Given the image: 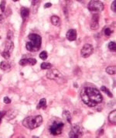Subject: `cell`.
<instances>
[{
  "label": "cell",
  "mask_w": 116,
  "mask_h": 138,
  "mask_svg": "<svg viewBox=\"0 0 116 138\" xmlns=\"http://www.w3.org/2000/svg\"><path fill=\"white\" fill-rule=\"evenodd\" d=\"M50 21L53 25L57 26V27L60 26V24H61V19H60L59 16H52L50 18Z\"/></svg>",
  "instance_id": "9a60e30c"
},
{
  "label": "cell",
  "mask_w": 116,
  "mask_h": 138,
  "mask_svg": "<svg viewBox=\"0 0 116 138\" xmlns=\"http://www.w3.org/2000/svg\"><path fill=\"white\" fill-rule=\"evenodd\" d=\"M46 77L49 79L54 81H61L63 78V75L57 69H50L46 72Z\"/></svg>",
  "instance_id": "8992f818"
},
{
  "label": "cell",
  "mask_w": 116,
  "mask_h": 138,
  "mask_svg": "<svg viewBox=\"0 0 116 138\" xmlns=\"http://www.w3.org/2000/svg\"><path fill=\"white\" fill-rule=\"evenodd\" d=\"M104 33H105V36H107V37H109L110 35H111V34H112V30L111 29L109 28V27H107V28H105V31H104Z\"/></svg>",
  "instance_id": "cb8c5ba5"
},
{
  "label": "cell",
  "mask_w": 116,
  "mask_h": 138,
  "mask_svg": "<svg viewBox=\"0 0 116 138\" xmlns=\"http://www.w3.org/2000/svg\"><path fill=\"white\" fill-rule=\"evenodd\" d=\"M83 136V130L82 128L80 125L76 124L74 126L71 128V131L69 133V137H75V138H78V137H81Z\"/></svg>",
  "instance_id": "52a82bcc"
},
{
  "label": "cell",
  "mask_w": 116,
  "mask_h": 138,
  "mask_svg": "<svg viewBox=\"0 0 116 138\" xmlns=\"http://www.w3.org/2000/svg\"><path fill=\"white\" fill-rule=\"evenodd\" d=\"M42 123H43V117L39 116H39H28L22 120L23 126L30 130L36 129V128L40 126Z\"/></svg>",
  "instance_id": "3957f363"
},
{
  "label": "cell",
  "mask_w": 116,
  "mask_h": 138,
  "mask_svg": "<svg viewBox=\"0 0 116 138\" xmlns=\"http://www.w3.org/2000/svg\"><path fill=\"white\" fill-rule=\"evenodd\" d=\"M88 9L92 12H100L104 9V4L98 0H91L88 3Z\"/></svg>",
  "instance_id": "277c9868"
},
{
  "label": "cell",
  "mask_w": 116,
  "mask_h": 138,
  "mask_svg": "<svg viewBox=\"0 0 116 138\" xmlns=\"http://www.w3.org/2000/svg\"><path fill=\"white\" fill-rule=\"evenodd\" d=\"M29 65H35L36 64V60L35 58H27Z\"/></svg>",
  "instance_id": "d4e9b609"
},
{
  "label": "cell",
  "mask_w": 116,
  "mask_h": 138,
  "mask_svg": "<svg viewBox=\"0 0 116 138\" xmlns=\"http://www.w3.org/2000/svg\"><path fill=\"white\" fill-rule=\"evenodd\" d=\"M101 90L102 92H105V94H107L109 97H111V98L113 97V95H112V93L111 92L110 90H109L107 87H105V86H101Z\"/></svg>",
  "instance_id": "d6986e66"
},
{
  "label": "cell",
  "mask_w": 116,
  "mask_h": 138,
  "mask_svg": "<svg viewBox=\"0 0 116 138\" xmlns=\"http://www.w3.org/2000/svg\"><path fill=\"white\" fill-rule=\"evenodd\" d=\"M82 102L89 107H95L100 104L103 98L98 89L94 87H84L81 91Z\"/></svg>",
  "instance_id": "6da1fadb"
},
{
  "label": "cell",
  "mask_w": 116,
  "mask_h": 138,
  "mask_svg": "<svg viewBox=\"0 0 116 138\" xmlns=\"http://www.w3.org/2000/svg\"><path fill=\"white\" fill-rule=\"evenodd\" d=\"M50 6H52V4L50 2H46V4L44 5V8L45 9H47V8H50Z\"/></svg>",
  "instance_id": "4dcf8cb0"
},
{
  "label": "cell",
  "mask_w": 116,
  "mask_h": 138,
  "mask_svg": "<svg viewBox=\"0 0 116 138\" xmlns=\"http://www.w3.org/2000/svg\"><path fill=\"white\" fill-rule=\"evenodd\" d=\"M42 44V38L36 34H31L28 36V41L26 44V48L29 51L35 52L39 50Z\"/></svg>",
  "instance_id": "7a4b0ae2"
},
{
  "label": "cell",
  "mask_w": 116,
  "mask_h": 138,
  "mask_svg": "<svg viewBox=\"0 0 116 138\" xmlns=\"http://www.w3.org/2000/svg\"><path fill=\"white\" fill-rule=\"evenodd\" d=\"M19 64L21 65V66H26V65H28V59L27 58H22L19 61Z\"/></svg>",
  "instance_id": "603a6c76"
},
{
  "label": "cell",
  "mask_w": 116,
  "mask_h": 138,
  "mask_svg": "<svg viewBox=\"0 0 116 138\" xmlns=\"http://www.w3.org/2000/svg\"><path fill=\"white\" fill-rule=\"evenodd\" d=\"M13 49H14V44H13L12 40H8V42L6 43V44L4 51L11 54L13 51Z\"/></svg>",
  "instance_id": "8fae6325"
},
{
  "label": "cell",
  "mask_w": 116,
  "mask_h": 138,
  "mask_svg": "<svg viewBox=\"0 0 116 138\" xmlns=\"http://www.w3.org/2000/svg\"><path fill=\"white\" fill-rule=\"evenodd\" d=\"M20 14L23 20H26V19L29 17V9L26 8V7H22L21 9V11H20Z\"/></svg>",
  "instance_id": "5bb4252c"
},
{
  "label": "cell",
  "mask_w": 116,
  "mask_h": 138,
  "mask_svg": "<svg viewBox=\"0 0 116 138\" xmlns=\"http://www.w3.org/2000/svg\"><path fill=\"white\" fill-rule=\"evenodd\" d=\"M10 55H11L10 54L8 53V52L5 51L2 52V57L4 58H6V59H9V57H10Z\"/></svg>",
  "instance_id": "484cf974"
},
{
  "label": "cell",
  "mask_w": 116,
  "mask_h": 138,
  "mask_svg": "<svg viewBox=\"0 0 116 138\" xmlns=\"http://www.w3.org/2000/svg\"><path fill=\"white\" fill-rule=\"evenodd\" d=\"M115 66H108L107 68H106V72L108 74V75H113L115 74Z\"/></svg>",
  "instance_id": "ac0fdd59"
},
{
  "label": "cell",
  "mask_w": 116,
  "mask_h": 138,
  "mask_svg": "<svg viewBox=\"0 0 116 138\" xmlns=\"http://www.w3.org/2000/svg\"><path fill=\"white\" fill-rule=\"evenodd\" d=\"M51 66V64L49 63V62H44L40 64V68L42 69H50Z\"/></svg>",
  "instance_id": "44dd1931"
},
{
  "label": "cell",
  "mask_w": 116,
  "mask_h": 138,
  "mask_svg": "<svg viewBox=\"0 0 116 138\" xmlns=\"http://www.w3.org/2000/svg\"><path fill=\"white\" fill-rule=\"evenodd\" d=\"M0 80H1V76H0Z\"/></svg>",
  "instance_id": "836d02e7"
},
{
  "label": "cell",
  "mask_w": 116,
  "mask_h": 138,
  "mask_svg": "<svg viewBox=\"0 0 116 138\" xmlns=\"http://www.w3.org/2000/svg\"><path fill=\"white\" fill-rule=\"evenodd\" d=\"M66 37L70 41H74L77 39V30L74 29H71L67 32Z\"/></svg>",
  "instance_id": "30bf717a"
},
{
  "label": "cell",
  "mask_w": 116,
  "mask_h": 138,
  "mask_svg": "<svg viewBox=\"0 0 116 138\" xmlns=\"http://www.w3.org/2000/svg\"><path fill=\"white\" fill-rule=\"evenodd\" d=\"M0 9H1L2 12H4L6 9V2L2 1L1 3H0Z\"/></svg>",
  "instance_id": "4316f807"
},
{
  "label": "cell",
  "mask_w": 116,
  "mask_h": 138,
  "mask_svg": "<svg viewBox=\"0 0 116 138\" xmlns=\"http://www.w3.org/2000/svg\"><path fill=\"white\" fill-rule=\"evenodd\" d=\"M3 102L6 103V104H9L11 103V99L9 98V97H4V98H3Z\"/></svg>",
  "instance_id": "f1b7e54d"
},
{
  "label": "cell",
  "mask_w": 116,
  "mask_h": 138,
  "mask_svg": "<svg viewBox=\"0 0 116 138\" xmlns=\"http://www.w3.org/2000/svg\"><path fill=\"white\" fill-rule=\"evenodd\" d=\"M90 27L91 29L93 30H96L98 29L99 27V15L95 13L93 15L91 20V23H90Z\"/></svg>",
  "instance_id": "9c48e42d"
},
{
  "label": "cell",
  "mask_w": 116,
  "mask_h": 138,
  "mask_svg": "<svg viewBox=\"0 0 116 138\" xmlns=\"http://www.w3.org/2000/svg\"><path fill=\"white\" fill-rule=\"evenodd\" d=\"M115 4H116V2H115V1H113V2L111 3V10L113 11L114 12H116Z\"/></svg>",
  "instance_id": "f546056e"
},
{
  "label": "cell",
  "mask_w": 116,
  "mask_h": 138,
  "mask_svg": "<svg viewBox=\"0 0 116 138\" xmlns=\"http://www.w3.org/2000/svg\"><path fill=\"white\" fill-rule=\"evenodd\" d=\"M4 115H5L4 112H0V123H1L2 119V117L4 116Z\"/></svg>",
  "instance_id": "1f68e13d"
},
{
  "label": "cell",
  "mask_w": 116,
  "mask_h": 138,
  "mask_svg": "<svg viewBox=\"0 0 116 138\" xmlns=\"http://www.w3.org/2000/svg\"><path fill=\"white\" fill-rule=\"evenodd\" d=\"M46 106V98H41L39 100V103H38L37 106H36V109H45Z\"/></svg>",
  "instance_id": "2e32d148"
},
{
  "label": "cell",
  "mask_w": 116,
  "mask_h": 138,
  "mask_svg": "<svg viewBox=\"0 0 116 138\" xmlns=\"http://www.w3.org/2000/svg\"><path fill=\"white\" fill-rule=\"evenodd\" d=\"M39 57L40 58V59H42V60H46L47 59V57H48V54L47 53H46V51H42L40 54H39Z\"/></svg>",
  "instance_id": "7402d4cb"
},
{
  "label": "cell",
  "mask_w": 116,
  "mask_h": 138,
  "mask_svg": "<svg viewBox=\"0 0 116 138\" xmlns=\"http://www.w3.org/2000/svg\"><path fill=\"white\" fill-rule=\"evenodd\" d=\"M108 49L110 50L111 51H113V52H115L116 51V44H115V42L112 41V42H110L108 44Z\"/></svg>",
  "instance_id": "ffe728a7"
},
{
  "label": "cell",
  "mask_w": 116,
  "mask_h": 138,
  "mask_svg": "<svg viewBox=\"0 0 116 138\" xmlns=\"http://www.w3.org/2000/svg\"><path fill=\"white\" fill-rule=\"evenodd\" d=\"M3 19V17H2V15H0V21H2Z\"/></svg>",
  "instance_id": "d6a6232c"
},
{
  "label": "cell",
  "mask_w": 116,
  "mask_h": 138,
  "mask_svg": "<svg viewBox=\"0 0 116 138\" xmlns=\"http://www.w3.org/2000/svg\"><path fill=\"white\" fill-rule=\"evenodd\" d=\"M7 37H8V40H12V39H13V33H12L11 30H9V31L8 32Z\"/></svg>",
  "instance_id": "83f0119b"
},
{
  "label": "cell",
  "mask_w": 116,
  "mask_h": 138,
  "mask_svg": "<svg viewBox=\"0 0 116 138\" xmlns=\"http://www.w3.org/2000/svg\"><path fill=\"white\" fill-rule=\"evenodd\" d=\"M64 126V124L62 122H54L50 126L49 130L52 135L57 136V135H60V134L62 133Z\"/></svg>",
  "instance_id": "5b68a950"
},
{
  "label": "cell",
  "mask_w": 116,
  "mask_h": 138,
  "mask_svg": "<svg viewBox=\"0 0 116 138\" xmlns=\"http://www.w3.org/2000/svg\"><path fill=\"white\" fill-rule=\"evenodd\" d=\"M63 117H64L68 123H71V114H70V113H69V111H67V110L64 111V113H63Z\"/></svg>",
  "instance_id": "e0dca14e"
},
{
  "label": "cell",
  "mask_w": 116,
  "mask_h": 138,
  "mask_svg": "<svg viewBox=\"0 0 116 138\" xmlns=\"http://www.w3.org/2000/svg\"><path fill=\"white\" fill-rule=\"evenodd\" d=\"M0 68L4 71H9L11 69V65L7 61H2L0 64Z\"/></svg>",
  "instance_id": "4fadbf2b"
},
{
  "label": "cell",
  "mask_w": 116,
  "mask_h": 138,
  "mask_svg": "<svg viewBox=\"0 0 116 138\" xmlns=\"http://www.w3.org/2000/svg\"><path fill=\"white\" fill-rule=\"evenodd\" d=\"M108 121L112 125L116 124V111L113 110L108 115Z\"/></svg>",
  "instance_id": "7c38bea8"
},
{
  "label": "cell",
  "mask_w": 116,
  "mask_h": 138,
  "mask_svg": "<svg viewBox=\"0 0 116 138\" xmlns=\"http://www.w3.org/2000/svg\"><path fill=\"white\" fill-rule=\"evenodd\" d=\"M93 52H94V47H93V46L90 44H86L83 46V47L81 48V54L83 58H87L93 54Z\"/></svg>",
  "instance_id": "ba28073f"
}]
</instances>
